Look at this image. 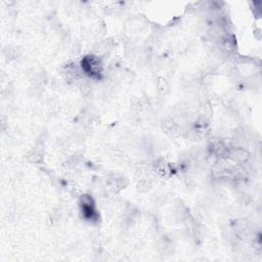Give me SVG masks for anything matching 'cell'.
I'll list each match as a JSON object with an SVG mask.
<instances>
[{"instance_id":"1","label":"cell","mask_w":262,"mask_h":262,"mask_svg":"<svg viewBox=\"0 0 262 262\" xmlns=\"http://www.w3.org/2000/svg\"><path fill=\"white\" fill-rule=\"evenodd\" d=\"M82 68L86 73H89L92 76L99 75L102 71V65L100 59L95 57H87L83 59Z\"/></svg>"}]
</instances>
